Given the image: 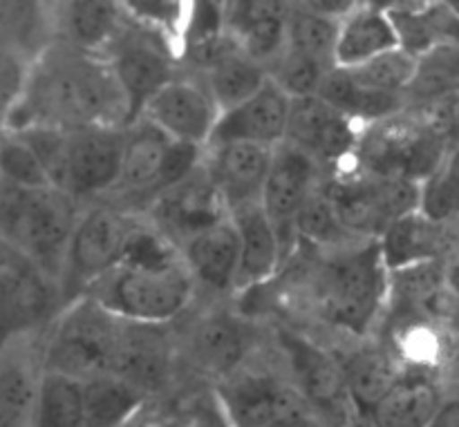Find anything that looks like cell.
I'll list each match as a JSON object with an SVG mask.
<instances>
[{
	"instance_id": "obj_1",
	"label": "cell",
	"mask_w": 459,
	"mask_h": 427,
	"mask_svg": "<svg viewBox=\"0 0 459 427\" xmlns=\"http://www.w3.org/2000/svg\"><path fill=\"white\" fill-rule=\"evenodd\" d=\"M36 125L65 132L97 125L128 128V98L108 56L67 43L43 49L34 58L25 97L4 115V132Z\"/></svg>"
},
{
	"instance_id": "obj_2",
	"label": "cell",
	"mask_w": 459,
	"mask_h": 427,
	"mask_svg": "<svg viewBox=\"0 0 459 427\" xmlns=\"http://www.w3.org/2000/svg\"><path fill=\"white\" fill-rule=\"evenodd\" d=\"M195 289V278L178 246L143 224L128 260L85 295L121 320L164 327L186 312Z\"/></svg>"
},
{
	"instance_id": "obj_3",
	"label": "cell",
	"mask_w": 459,
	"mask_h": 427,
	"mask_svg": "<svg viewBox=\"0 0 459 427\" xmlns=\"http://www.w3.org/2000/svg\"><path fill=\"white\" fill-rule=\"evenodd\" d=\"M314 304L327 325L363 336L388 304L390 269L379 240H354L327 251L312 276Z\"/></svg>"
},
{
	"instance_id": "obj_4",
	"label": "cell",
	"mask_w": 459,
	"mask_h": 427,
	"mask_svg": "<svg viewBox=\"0 0 459 427\" xmlns=\"http://www.w3.org/2000/svg\"><path fill=\"white\" fill-rule=\"evenodd\" d=\"M79 218V201L58 188L0 186L3 242L34 260L58 286Z\"/></svg>"
},
{
	"instance_id": "obj_5",
	"label": "cell",
	"mask_w": 459,
	"mask_h": 427,
	"mask_svg": "<svg viewBox=\"0 0 459 427\" xmlns=\"http://www.w3.org/2000/svg\"><path fill=\"white\" fill-rule=\"evenodd\" d=\"M124 327L126 320L94 298H76L56 318L40 367L81 383L112 376Z\"/></svg>"
},
{
	"instance_id": "obj_6",
	"label": "cell",
	"mask_w": 459,
	"mask_h": 427,
	"mask_svg": "<svg viewBox=\"0 0 459 427\" xmlns=\"http://www.w3.org/2000/svg\"><path fill=\"white\" fill-rule=\"evenodd\" d=\"M143 224L126 206L112 201H99L81 210L61 282L67 304L83 298L97 282L128 260Z\"/></svg>"
},
{
	"instance_id": "obj_7",
	"label": "cell",
	"mask_w": 459,
	"mask_h": 427,
	"mask_svg": "<svg viewBox=\"0 0 459 427\" xmlns=\"http://www.w3.org/2000/svg\"><path fill=\"white\" fill-rule=\"evenodd\" d=\"M451 146V139L424 119H403L397 115L363 125L348 168L372 177H399L421 184L442 168Z\"/></svg>"
},
{
	"instance_id": "obj_8",
	"label": "cell",
	"mask_w": 459,
	"mask_h": 427,
	"mask_svg": "<svg viewBox=\"0 0 459 427\" xmlns=\"http://www.w3.org/2000/svg\"><path fill=\"white\" fill-rule=\"evenodd\" d=\"M204 148L170 139L146 119L126 128L121 179L112 195L139 204H152L169 188L195 173L204 161Z\"/></svg>"
},
{
	"instance_id": "obj_9",
	"label": "cell",
	"mask_w": 459,
	"mask_h": 427,
	"mask_svg": "<svg viewBox=\"0 0 459 427\" xmlns=\"http://www.w3.org/2000/svg\"><path fill=\"white\" fill-rule=\"evenodd\" d=\"M220 389L233 427H300L321 421L294 380L276 374L240 370Z\"/></svg>"
},
{
	"instance_id": "obj_10",
	"label": "cell",
	"mask_w": 459,
	"mask_h": 427,
	"mask_svg": "<svg viewBox=\"0 0 459 427\" xmlns=\"http://www.w3.org/2000/svg\"><path fill=\"white\" fill-rule=\"evenodd\" d=\"M106 56L128 98L130 124L142 116L152 94L179 74L175 67L182 58L170 40L137 25L130 18Z\"/></svg>"
},
{
	"instance_id": "obj_11",
	"label": "cell",
	"mask_w": 459,
	"mask_h": 427,
	"mask_svg": "<svg viewBox=\"0 0 459 427\" xmlns=\"http://www.w3.org/2000/svg\"><path fill=\"white\" fill-rule=\"evenodd\" d=\"M278 340L290 361L294 385L307 398L318 419L327 427H352L357 414L350 401L341 356H334L294 331L282 329Z\"/></svg>"
},
{
	"instance_id": "obj_12",
	"label": "cell",
	"mask_w": 459,
	"mask_h": 427,
	"mask_svg": "<svg viewBox=\"0 0 459 427\" xmlns=\"http://www.w3.org/2000/svg\"><path fill=\"white\" fill-rule=\"evenodd\" d=\"M363 125L323 97L294 98L285 143L312 157L325 173L334 175L352 164Z\"/></svg>"
},
{
	"instance_id": "obj_13",
	"label": "cell",
	"mask_w": 459,
	"mask_h": 427,
	"mask_svg": "<svg viewBox=\"0 0 459 427\" xmlns=\"http://www.w3.org/2000/svg\"><path fill=\"white\" fill-rule=\"evenodd\" d=\"M323 184H325V170L312 157L290 143H282L273 150L272 168L263 191V209L276 226L285 267L291 253L300 246L296 235V218Z\"/></svg>"
},
{
	"instance_id": "obj_14",
	"label": "cell",
	"mask_w": 459,
	"mask_h": 427,
	"mask_svg": "<svg viewBox=\"0 0 459 427\" xmlns=\"http://www.w3.org/2000/svg\"><path fill=\"white\" fill-rule=\"evenodd\" d=\"M61 286L31 258L0 242V325L4 343L48 320Z\"/></svg>"
},
{
	"instance_id": "obj_15",
	"label": "cell",
	"mask_w": 459,
	"mask_h": 427,
	"mask_svg": "<svg viewBox=\"0 0 459 427\" xmlns=\"http://www.w3.org/2000/svg\"><path fill=\"white\" fill-rule=\"evenodd\" d=\"M139 119L151 121L170 139L209 148L220 119V107L202 74H178L157 90Z\"/></svg>"
},
{
	"instance_id": "obj_16",
	"label": "cell",
	"mask_w": 459,
	"mask_h": 427,
	"mask_svg": "<svg viewBox=\"0 0 459 427\" xmlns=\"http://www.w3.org/2000/svg\"><path fill=\"white\" fill-rule=\"evenodd\" d=\"M146 210L148 224L178 249L229 218L227 206L211 182L204 161L184 182L157 197Z\"/></svg>"
},
{
	"instance_id": "obj_17",
	"label": "cell",
	"mask_w": 459,
	"mask_h": 427,
	"mask_svg": "<svg viewBox=\"0 0 459 427\" xmlns=\"http://www.w3.org/2000/svg\"><path fill=\"white\" fill-rule=\"evenodd\" d=\"M126 128H83L70 132L67 195L76 201L112 195L124 166Z\"/></svg>"
},
{
	"instance_id": "obj_18",
	"label": "cell",
	"mask_w": 459,
	"mask_h": 427,
	"mask_svg": "<svg viewBox=\"0 0 459 427\" xmlns=\"http://www.w3.org/2000/svg\"><path fill=\"white\" fill-rule=\"evenodd\" d=\"M291 101L294 98L269 81L249 101L222 112L213 130L209 146L218 143H255L264 148H278L285 143L290 128Z\"/></svg>"
},
{
	"instance_id": "obj_19",
	"label": "cell",
	"mask_w": 459,
	"mask_h": 427,
	"mask_svg": "<svg viewBox=\"0 0 459 427\" xmlns=\"http://www.w3.org/2000/svg\"><path fill=\"white\" fill-rule=\"evenodd\" d=\"M273 150L255 143H218L206 148V173L218 188L229 215L245 206L263 204Z\"/></svg>"
},
{
	"instance_id": "obj_20",
	"label": "cell",
	"mask_w": 459,
	"mask_h": 427,
	"mask_svg": "<svg viewBox=\"0 0 459 427\" xmlns=\"http://www.w3.org/2000/svg\"><path fill=\"white\" fill-rule=\"evenodd\" d=\"M291 4L287 3H224L227 30L238 47L269 67L287 52V22Z\"/></svg>"
},
{
	"instance_id": "obj_21",
	"label": "cell",
	"mask_w": 459,
	"mask_h": 427,
	"mask_svg": "<svg viewBox=\"0 0 459 427\" xmlns=\"http://www.w3.org/2000/svg\"><path fill=\"white\" fill-rule=\"evenodd\" d=\"M390 271L446 260L459 244V224H439L424 213L397 219L379 240Z\"/></svg>"
},
{
	"instance_id": "obj_22",
	"label": "cell",
	"mask_w": 459,
	"mask_h": 427,
	"mask_svg": "<svg viewBox=\"0 0 459 427\" xmlns=\"http://www.w3.org/2000/svg\"><path fill=\"white\" fill-rule=\"evenodd\" d=\"M184 262L191 269L197 286L224 294L236 291L240 273V235L231 215L200 235L179 246Z\"/></svg>"
},
{
	"instance_id": "obj_23",
	"label": "cell",
	"mask_w": 459,
	"mask_h": 427,
	"mask_svg": "<svg viewBox=\"0 0 459 427\" xmlns=\"http://www.w3.org/2000/svg\"><path fill=\"white\" fill-rule=\"evenodd\" d=\"M251 343L254 338L240 318L231 313H211L193 327L188 354L202 371L227 380L242 370Z\"/></svg>"
},
{
	"instance_id": "obj_24",
	"label": "cell",
	"mask_w": 459,
	"mask_h": 427,
	"mask_svg": "<svg viewBox=\"0 0 459 427\" xmlns=\"http://www.w3.org/2000/svg\"><path fill=\"white\" fill-rule=\"evenodd\" d=\"M173 349L164 327L126 320L112 376L148 394L164 385Z\"/></svg>"
},
{
	"instance_id": "obj_25",
	"label": "cell",
	"mask_w": 459,
	"mask_h": 427,
	"mask_svg": "<svg viewBox=\"0 0 459 427\" xmlns=\"http://www.w3.org/2000/svg\"><path fill=\"white\" fill-rule=\"evenodd\" d=\"M394 49H402V36L385 4L357 3L354 12L341 22L336 67L354 70Z\"/></svg>"
},
{
	"instance_id": "obj_26",
	"label": "cell",
	"mask_w": 459,
	"mask_h": 427,
	"mask_svg": "<svg viewBox=\"0 0 459 427\" xmlns=\"http://www.w3.org/2000/svg\"><path fill=\"white\" fill-rule=\"evenodd\" d=\"M231 219L240 235V273L236 291H251L272 280L285 267L281 240L263 204L233 210Z\"/></svg>"
},
{
	"instance_id": "obj_27",
	"label": "cell",
	"mask_w": 459,
	"mask_h": 427,
	"mask_svg": "<svg viewBox=\"0 0 459 427\" xmlns=\"http://www.w3.org/2000/svg\"><path fill=\"white\" fill-rule=\"evenodd\" d=\"M345 383H348L350 401H352L354 414L366 419L377 410L381 401L399 385L402 374L397 361L385 349L375 345H363L354 352L341 356Z\"/></svg>"
},
{
	"instance_id": "obj_28",
	"label": "cell",
	"mask_w": 459,
	"mask_h": 427,
	"mask_svg": "<svg viewBox=\"0 0 459 427\" xmlns=\"http://www.w3.org/2000/svg\"><path fill=\"white\" fill-rule=\"evenodd\" d=\"M126 22L128 16L119 3H70L63 13V43L106 56Z\"/></svg>"
},
{
	"instance_id": "obj_29",
	"label": "cell",
	"mask_w": 459,
	"mask_h": 427,
	"mask_svg": "<svg viewBox=\"0 0 459 427\" xmlns=\"http://www.w3.org/2000/svg\"><path fill=\"white\" fill-rule=\"evenodd\" d=\"M43 367L36 370L22 354L4 349L0 365V427H34Z\"/></svg>"
},
{
	"instance_id": "obj_30",
	"label": "cell",
	"mask_w": 459,
	"mask_h": 427,
	"mask_svg": "<svg viewBox=\"0 0 459 427\" xmlns=\"http://www.w3.org/2000/svg\"><path fill=\"white\" fill-rule=\"evenodd\" d=\"M202 79L209 85L211 94L220 107V115H222V112L249 101L255 92H260L269 81V70L251 56H247L236 45L222 58H218L209 70L202 72Z\"/></svg>"
},
{
	"instance_id": "obj_31",
	"label": "cell",
	"mask_w": 459,
	"mask_h": 427,
	"mask_svg": "<svg viewBox=\"0 0 459 427\" xmlns=\"http://www.w3.org/2000/svg\"><path fill=\"white\" fill-rule=\"evenodd\" d=\"M444 295H448L446 260L390 271L388 304L399 313H430Z\"/></svg>"
},
{
	"instance_id": "obj_32",
	"label": "cell",
	"mask_w": 459,
	"mask_h": 427,
	"mask_svg": "<svg viewBox=\"0 0 459 427\" xmlns=\"http://www.w3.org/2000/svg\"><path fill=\"white\" fill-rule=\"evenodd\" d=\"M85 385L63 374L43 371L34 427H85Z\"/></svg>"
},
{
	"instance_id": "obj_33",
	"label": "cell",
	"mask_w": 459,
	"mask_h": 427,
	"mask_svg": "<svg viewBox=\"0 0 459 427\" xmlns=\"http://www.w3.org/2000/svg\"><path fill=\"white\" fill-rule=\"evenodd\" d=\"M341 22L336 18L323 16L312 9L309 3L291 4L290 22H287V38L290 49L305 56L336 67V45H339Z\"/></svg>"
},
{
	"instance_id": "obj_34",
	"label": "cell",
	"mask_w": 459,
	"mask_h": 427,
	"mask_svg": "<svg viewBox=\"0 0 459 427\" xmlns=\"http://www.w3.org/2000/svg\"><path fill=\"white\" fill-rule=\"evenodd\" d=\"M83 385L88 414L85 427H119L146 401V392L117 376H103Z\"/></svg>"
},
{
	"instance_id": "obj_35",
	"label": "cell",
	"mask_w": 459,
	"mask_h": 427,
	"mask_svg": "<svg viewBox=\"0 0 459 427\" xmlns=\"http://www.w3.org/2000/svg\"><path fill=\"white\" fill-rule=\"evenodd\" d=\"M296 235H299L300 244L309 246V249H318L323 253L336 251L357 240L341 224L334 204H332L325 192V184L300 209L299 218H296Z\"/></svg>"
},
{
	"instance_id": "obj_36",
	"label": "cell",
	"mask_w": 459,
	"mask_h": 427,
	"mask_svg": "<svg viewBox=\"0 0 459 427\" xmlns=\"http://www.w3.org/2000/svg\"><path fill=\"white\" fill-rule=\"evenodd\" d=\"M420 70L421 58H417L415 54L406 52L402 47L348 72L352 74L354 83L359 88L390 94V97H403L408 90H412L417 76H420Z\"/></svg>"
},
{
	"instance_id": "obj_37",
	"label": "cell",
	"mask_w": 459,
	"mask_h": 427,
	"mask_svg": "<svg viewBox=\"0 0 459 427\" xmlns=\"http://www.w3.org/2000/svg\"><path fill=\"white\" fill-rule=\"evenodd\" d=\"M330 70H334V67L287 47V52L269 67V76L291 98H303L321 92V85Z\"/></svg>"
},
{
	"instance_id": "obj_38",
	"label": "cell",
	"mask_w": 459,
	"mask_h": 427,
	"mask_svg": "<svg viewBox=\"0 0 459 427\" xmlns=\"http://www.w3.org/2000/svg\"><path fill=\"white\" fill-rule=\"evenodd\" d=\"M18 137L36 152L43 164L54 188L67 192V175H70V132L56 128H27L18 130Z\"/></svg>"
},
{
	"instance_id": "obj_39",
	"label": "cell",
	"mask_w": 459,
	"mask_h": 427,
	"mask_svg": "<svg viewBox=\"0 0 459 427\" xmlns=\"http://www.w3.org/2000/svg\"><path fill=\"white\" fill-rule=\"evenodd\" d=\"M3 182L18 188H54L36 152L18 134L4 132L0 143Z\"/></svg>"
},
{
	"instance_id": "obj_40",
	"label": "cell",
	"mask_w": 459,
	"mask_h": 427,
	"mask_svg": "<svg viewBox=\"0 0 459 427\" xmlns=\"http://www.w3.org/2000/svg\"><path fill=\"white\" fill-rule=\"evenodd\" d=\"M31 65H34V61H25L21 49L4 45L3 58H0V83H3L4 115H9L21 103V98L25 97Z\"/></svg>"
},
{
	"instance_id": "obj_41",
	"label": "cell",
	"mask_w": 459,
	"mask_h": 427,
	"mask_svg": "<svg viewBox=\"0 0 459 427\" xmlns=\"http://www.w3.org/2000/svg\"><path fill=\"white\" fill-rule=\"evenodd\" d=\"M429 427H459V397L444 398Z\"/></svg>"
},
{
	"instance_id": "obj_42",
	"label": "cell",
	"mask_w": 459,
	"mask_h": 427,
	"mask_svg": "<svg viewBox=\"0 0 459 427\" xmlns=\"http://www.w3.org/2000/svg\"><path fill=\"white\" fill-rule=\"evenodd\" d=\"M446 286L453 298L459 303V244L446 258Z\"/></svg>"
},
{
	"instance_id": "obj_43",
	"label": "cell",
	"mask_w": 459,
	"mask_h": 427,
	"mask_svg": "<svg viewBox=\"0 0 459 427\" xmlns=\"http://www.w3.org/2000/svg\"><path fill=\"white\" fill-rule=\"evenodd\" d=\"M442 173L446 175L448 182L459 191V141L453 143L451 150H448L446 159L442 164Z\"/></svg>"
},
{
	"instance_id": "obj_44",
	"label": "cell",
	"mask_w": 459,
	"mask_h": 427,
	"mask_svg": "<svg viewBox=\"0 0 459 427\" xmlns=\"http://www.w3.org/2000/svg\"><path fill=\"white\" fill-rule=\"evenodd\" d=\"M459 141V90L453 98V143Z\"/></svg>"
},
{
	"instance_id": "obj_45",
	"label": "cell",
	"mask_w": 459,
	"mask_h": 427,
	"mask_svg": "<svg viewBox=\"0 0 459 427\" xmlns=\"http://www.w3.org/2000/svg\"><path fill=\"white\" fill-rule=\"evenodd\" d=\"M300 427H327L325 423H321V421H316V423H309V425H300Z\"/></svg>"
}]
</instances>
